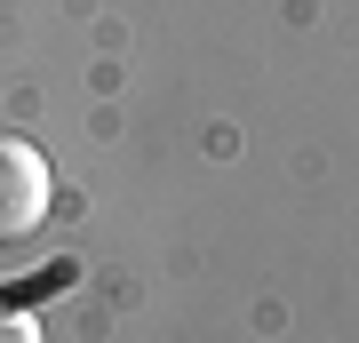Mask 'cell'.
<instances>
[{"instance_id": "1", "label": "cell", "mask_w": 359, "mask_h": 343, "mask_svg": "<svg viewBox=\"0 0 359 343\" xmlns=\"http://www.w3.org/2000/svg\"><path fill=\"white\" fill-rule=\"evenodd\" d=\"M48 160L32 152L25 136H0V248H25L40 224H48Z\"/></svg>"}, {"instance_id": "2", "label": "cell", "mask_w": 359, "mask_h": 343, "mask_svg": "<svg viewBox=\"0 0 359 343\" xmlns=\"http://www.w3.org/2000/svg\"><path fill=\"white\" fill-rule=\"evenodd\" d=\"M0 343H40V319H32V311H8V304H0Z\"/></svg>"}]
</instances>
